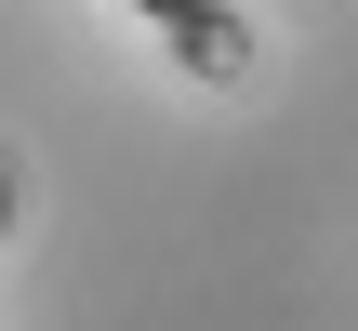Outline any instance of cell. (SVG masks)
<instances>
[{
	"instance_id": "1",
	"label": "cell",
	"mask_w": 358,
	"mask_h": 331,
	"mask_svg": "<svg viewBox=\"0 0 358 331\" xmlns=\"http://www.w3.org/2000/svg\"><path fill=\"white\" fill-rule=\"evenodd\" d=\"M146 13H173V27H186V40H199V53H226V27H213V13H199V0H146Z\"/></svg>"
}]
</instances>
